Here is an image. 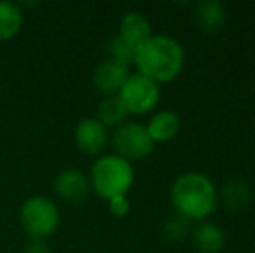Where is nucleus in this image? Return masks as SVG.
<instances>
[{"label": "nucleus", "instance_id": "nucleus-5", "mask_svg": "<svg viewBox=\"0 0 255 253\" xmlns=\"http://www.w3.org/2000/svg\"><path fill=\"white\" fill-rule=\"evenodd\" d=\"M118 97L125 104L128 113L142 115L156 108L160 101V87L156 82L149 80L141 73H134L127 78L124 87L118 92Z\"/></svg>", "mask_w": 255, "mask_h": 253}, {"label": "nucleus", "instance_id": "nucleus-2", "mask_svg": "<svg viewBox=\"0 0 255 253\" xmlns=\"http://www.w3.org/2000/svg\"><path fill=\"white\" fill-rule=\"evenodd\" d=\"M170 201L177 215L188 220H203L217 206V189L207 175L188 172L172 184Z\"/></svg>", "mask_w": 255, "mask_h": 253}, {"label": "nucleus", "instance_id": "nucleus-7", "mask_svg": "<svg viewBox=\"0 0 255 253\" xmlns=\"http://www.w3.org/2000/svg\"><path fill=\"white\" fill-rule=\"evenodd\" d=\"M130 77L128 73V64H124L117 59H106L96 68L94 71V85L99 92L106 95H117L127 78Z\"/></svg>", "mask_w": 255, "mask_h": 253}, {"label": "nucleus", "instance_id": "nucleus-1", "mask_svg": "<svg viewBox=\"0 0 255 253\" xmlns=\"http://www.w3.org/2000/svg\"><path fill=\"white\" fill-rule=\"evenodd\" d=\"M137 73L156 84L174 80L184 66V49L175 38L167 35H151L137 47L134 59Z\"/></svg>", "mask_w": 255, "mask_h": 253}, {"label": "nucleus", "instance_id": "nucleus-13", "mask_svg": "<svg viewBox=\"0 0 255 253\" xmlns=\"http://www.w3.org/2000/svg\"><path fill=\"white\" fill-rule=\"evenodd\" d=\"M193 245L200 253H219L224 247V231L214 222H202L193 231Z\"/></svg>", "mask_w": 255, "mask_h": 253}, {"label": "nucleus", "instance_id": "nucleus-14", "mask_svg": "<svg viewBox=\"0 0 255 253\" xmlns=\"http://www.w3.org/2000/svg\"><path fill=\"white\" fill-rule=\"evenodd\" d=\"M128 111L125 108V104L122 102V99L117 95H108L106 99H103L101 104L98 108V122H101L104 127H118L125 122Z\"/></svg>", "mask_w": 255, "mask_h": 253}, {"label": "nucleus", "instance_id": "nucleus-18", "mask_svg": "<svg viewBox=\"0 0 255 253\" xmlns=\"http://www.w3.org/2000/svg\"><path fill=\"white\" fill-rule=\"evenodd\" d=\"M110 52H111V59H117V61L124 63V64H130V63H134L137 49L132 47V45L127 44L125 40H122L120 37H115L110 44Z\"/></svg>", "mask_w": 255, "mask_h": 253}, {"label": "nucleus", "instance_id": "nucleus-6", "mask_svg": "<svg viewBox=\"0 0 255 253\" xmlns=\"http://www.w3.org/2000/svg\"><path fill=\"white\" fill-rule=\"evenodd\" d=\"M153 139L144 125L135 122L122 123L113 132V148L124 160H141L153 151Z\"/></svg>", "mask_w": 255, "mask_h": 253}, {"label": "nucleus", "instance_id": "nucleus-15", "mask_svg": "<svg viewBox=\"0 0 255 253\" xmlns=\"http://www.w3.org/2000/svg\"><path fill=\"white\" fill-rule=\"evenodd\" d=\"M222 201L228 206V210L233 212H240V210H245L250 203V189L245 182L238 179H233L222 187L221 191Z\"/></svg>", "mask_w": 255, "mask_h": 253}, {"label": "nucleus", "instance_id": "nucleus-16", "mask_svg": "<svg viewBox=\"0 0 255 253\" xmlns=\"http://www.w3.org/2000/svg\"><path fill=\"white\" fill-rule=\"evenodd\" d=\"M23 26V14L19 7L9 2H0V40L16 37Z\"/></svg>", "mask_w": 255, "mask_h": 253}, {"label": "nucleus", "instance_id": "nucleus-19", "mask_svg": "<svg viewBox=\"0 0 255 253\" xmlns=\"http://www.w3.org/2000/svg\"><path fill=\"white\" fill-rule=\"evenodd\" d=\"M108 201H110V212L115 217H125L130 210V203L125 196H117V198H111Z\"/></svg>", "mask_w": 255, "mask_h": 253}, {"label": "nucleus", "instance_id": "nucleus-11", "mask_svg": "<svg viewBox=\"0 0 255 253\" xmlns=\"http://www.w3.org/2000/svg\"><path fill=\"white\" fill-rule=\"evenodd\" d=\"M146 130L153 139V142H168L181 130V118L174 111L163 109L151 116Z\"/></svg>", "mask_w": 255, "mask_h": 253}, {"label": "nucleus", "instance_id": "nucleus-10", "mask_svg": "<svg viewBox=\"0 0 255 253\" xmlns=\"http://www.w3.org/2000/svg\"><path fill=\"white\" fill-rule=\"evenodd\" d=\"M118 37L137 49L151 37V24L141 12H128L122 17Z\"/></svg>", "mask_w": 255, "mask_h": 253}, {"label": "nucleus", "instance_id": "nucleus-17", "mask_svg": "<svg viewBox=\"0 0 255 253\" xmlns=\"http://www.w3.org/2000/svg\"><path fill=\"white\" fill-rule=\"evenodd\" d=\"M189 220L184 219L181 215L170 217V219L165 222L163 226V234L168 241H174V243H179L182 241L186 236H188V227H189Z\"/></svg>", "mask_w": 255, "mask_h": 253}, {"label": "nucleus", "instance_id": "nucleus-8", "mask_svg": "<svg viewBox=\"0 0 255 253\" xmlns=\"http://www.w3.org/2000/svg\"><path fill=\"white\" fill-rule=\"evenodd\" d=\"M108 128L96 118H85L77 125L75 142L87 155H99L108 146Z\"/></svg>", "mask_w": 255, "mask_h": 253}, {"label": "nucleus", "instance_id": "nucleus-3", "mask_svg": "<svg viewBox=\"0 0 255 253\" xmlns=\"http://www.w3.org/2000/svg\"><path fill=\"white\" fill-rule=\"evenodd\" d=\"M91 182L101 198L111 199L125 196L134 182V169L130 167V162L117 155L101 156L92 167Z\"/></svg>", "mask_w": 255, "mask_h": 253}, {"label": "nucleus", "instance_id": "nucleus-9", "mask_svg": "<svg viewBox=\"0 0 255 253\" xmlns=\"http://www.w3.org/2000/svg\"><path fill=\"white\" fill-rule=\"evenodd\" d=\"M54 189H56V192L63 199L77 203V201H82V199L87 198L89 180L80 170L68 169V170H63V172L56 177Z\"/></svg>", "mask_w": 255, "mask_h": 253}, {"label": "nucleus", "instance_id": "nucleus-4", "mask_svg": "<svg viewBox=\"0 0 255 253\" xmlns=\"http://www.w3.org/2000/svg\"><path fill=\"white\" fill-rule=\"evenodd\" d=\"M21 224L35 240H44L56 231L59 224V213L51 199L37 196L28 199L21 208Z\"/></svg>", "mask_w": 255, "mask_h": 253}, {"label": "nucleus", "instance_id": "nucleus-20", "mask_svg": "<svg viewBox=\"0 0 255 253\" xmlns=\"http://www.w3.org/2000/svg\"><path fill=\"white\" fill-rule=\"evenodd\" d=\"M26 253H51V252H49V247L44 243V241L35 240L33 243L26 248Z\"/></svg>", "mask_w": 255, "mask_h": 253}, {"label": "nucleus", "instance_id": "nucleus-12", "mask_svg": "<svg viewBox=\"0 0 255 253\" xmlns=\"http://www.w3.org/2000/svg\"><path fill=\"white\" fill-rule=\"evenodd\" d=\"M195 19L198 28L205 33H217L226 21V9L221 2L203 0V2L196 3Z\"/></svg>", "mask_w": 255, "mask_h": 253}]
</instances>
